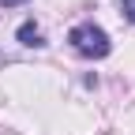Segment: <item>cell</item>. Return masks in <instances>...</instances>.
Here are the masks:
<instances>
[{"instance_id":"4","label":"cell","mask_w":135,"mask_h":135,"mask_svg":"<svg viewBox=\"0 0 135 135\" xmlns=\"http://www.w3.org/2000/svg\"><path fill=\"white\" fill-rule=\"evenodd\" d=\"M4 8H19V4H26V0H0Z\"/></svg>"},{"instance_id":"1","label":"cell","mask_w":135,"mask_h":135,"mask_svg":"<svg viewBox=\"0 0 135 135\" xmlns=\"http://www.w3.org/2000/svg\"><path fill=\"white\" fill-rule=\"evenodd\" d=\"M68 41H71V49H75L79 56H86V60H101V56H109V49H113L109 34L101 30V26H94V23H79V26H71Z\"/></svg>"},{"instance_id":"2","label":"cell","mask_w":135,"mask_h":135,"mask_svg":"<svg viewBox=\"0 0 135 135\" xmlns=\"http://www.w3.org/2000/svg\"><path fill=\"white\" fill-rule=\"evenodd\" d=\"M15 38H19V45H26V49H41V45H45L41 30L34 26V23H23L19 30H15Z\"/></svg>"},{"instance_id":"3","label":"cell","mask_w":135,"mask_h":135,"mask_svg":"<svg viewBox=\"0 0 135 135\" xmlns=\"http://www.w3.org/2000/svg\"><path fill=\"white\" fill-rule=\"evenodd\" d=\"M120 4H124V15H128L131 23H135V0H120Z\"/></svg>"}]
</instances>
